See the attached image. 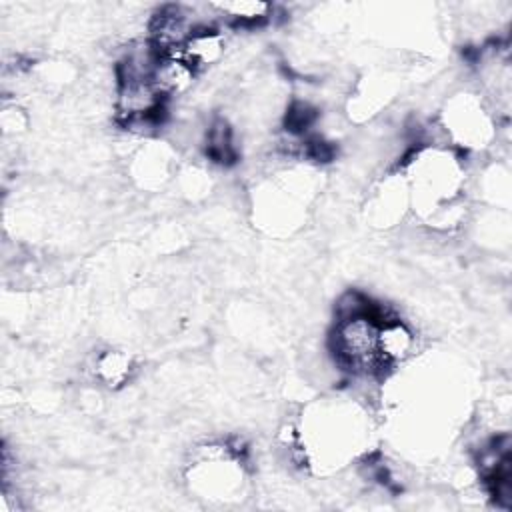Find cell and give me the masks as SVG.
<instances>
[{"instance_id":"cell-1","label":"cell","mask_w":512,"mask_h":512,"mask_svg":"<svg viewBox=\"0 0 512 512\" xmlns=\"http://www.w3.org/2000/svg\"><path fill=\"white\" fill-rule=\"evenodd\" d=\"M392 314L380 306L376 312H364L346 318H334L330 332V352L342 370L360 378L382 376L384 368L378 356L380 322Z\"/></svg>"},{"instance_id":"cell-2","label":"cell","mask_w":512,"mask_h":512,"mask_svg":"<svg viewBox=\"0 0 512 512\" xmlns=\"http://www.w3.org/2000/svg\"><path fill=\"white\" fill-rule=\"evenodd\" d=\"M440 130L444 142L460 150H478L496 138V122L484 100L472 92L454 94L446 100Z\"/></svg>"},{"instance_id":"cell-3","label":"cell","mask_w":512,"mask_h":512,"mask_svg":"<svg viewBox=\"0 0 512 512\" xmlns=\"http://www.w3.org/2000/svg\"><path fill=\"white\" fill-rule=\"evenodd\" d=\"M302 436L310 440V450H320L328 462H336L346 450H350L358 436V416L352 408L322 406L318 414H312L308 420V428H302Z\"/></svg>"},{"instance_id":"cell-4","label":"cell","mask_w":512,"mask_h":512,"mask_svg":"<svg viewBox=\"0 0 512 512\" xmlns=\"http://www.w3.org/2000/svg\"><path fill=\"white\" fill-rule=\"evenodd\" d=\"M200 26L190 10L178 4L162 6L148 26V40L158 54H182L194 28Z\"/></svg>"},{"instance_id":"cell-5","label":"cell","mask_w":512,"mask_h":512,"mask_svg":"<svg viewBox=\"0 0 512 512\" xmlns=\"http://www.w3.org/2000/svg\"><path fill=\"white\" fill-rule=\"evenodd\" d=\"M410 208V190L402 172L388 174L370 194L366 204V216L378 228H390L398 224Z\"/></svg>"},{"instance_id":"cell-6","label":"cell","mask_w":512,"mask_h":512,"mask_svg":"<svg viewBox=\"0 0 512 512\" xmlns=\"http://www.w3.org/2000/svg\"><path fill=\"white\" fill-rule=\"evenodd\" d=\"M418 336L410 324L396 316H388L378 328V356L384 370L406 364L416 356Z\"/></svg>"},{"instance_id":"cell-7","label":"cell","mask_w":512,"mask_h":512,"mask_svg":"<svg viewBox=\"0 0 512 512\" xmlns=\"http://www.w3.org/2000/svg\"><path fill=\"white\" fill-rule=\"evenodd\" d=\"M196 78V68L182 54H160L150 74V82L164 100L188 94Z\"/></svg>"},{"instance_id":"cell-8","label":"cell","mask_w":512,"mask_h":512,"mask_svg":"<svg viewBox=\"0 0 512 512\" xmlns=\"http://www.w3.org/2000/svg\"><path fill=\"white\" fill-rule=\"evenodd\" d=\"M226 36L214 24H200L190 34L188 42L182 48V56L196 68V72H204L216 64H220L226 56Z\"/></svg>"},{"instance_id":"cell-9","label":"cell","mask_w":512,"mask_h":512,"mask_svg":"<svg viewBox=\"0 0 512 512\" xmlns=\"http://www.w3.org/2000/svg\"><path fill=\"white\" fill-rule=\"evenodd\" d=\"M136 372V360L128 350L106 348L92 360V374L98 384L108 390H122L130 384Z\"/></svg>"},{"instance_id":"cell-10","label":"cell","mask_w":512,"mask_h":512,"mask_svg":"<svg viewBox=\"0 0 512 512\" xmlns=\"http://www.w3.org/2000/svg\"><path fill=\"white\" fill-rule=\"evenodd\" d=\"M162 144V142H160ZM158 142L142 146L132 156V178L142 188H158L170 178L172 170V156L166 146H160Z\"/></svg>"},{"instance_id":"cell-11","label":"cell","mask_w":512,"mask_h":512,"mask_svg":"<svg viewBox=\"0 0 512 512\" xmlns=\"http://www.w3.org/2000/svg\"><path fill=\"white\" fill-rule=\"evenodd\" d=\"M210 8L234 28H260L272 20L274 6L262 0H232L212 2Z\"/></svg>"},{"instance_id":"cell-12","label":"cell","mask_w":512,"mask_h":512,"mask_svg":"<svg viewBox=\"0 0 512 512\" xmlns=\"http://www.w3.org/2000/svg\"><path fill=\"white\" fill-rule=\"evenodd\" d=\"M204 148L206 156L214 162L228 164L236 160V144H234V132L230 124L224 118H214L204 134Z\"/></svg>"},{"instance_id":"cell-13","label":"cell","mask_w":512,"mask_h":512,"mask_svg":"<svg viewBox=\"0 0 512 512\" xmlns=\"http://www.w3.org/2000/svg\"><path fill=\"white\" fill-rule=\"evenodd\" d=\"M26 128V114L16 106H4L2 110V130L4 136H16Z\"/></svg>"}]
</instances>
